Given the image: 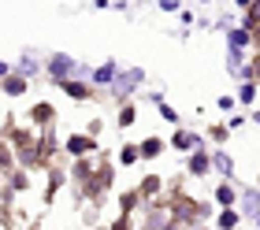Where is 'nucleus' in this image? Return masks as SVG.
<instances>
[{
    "instance_id": "obj_1",
    "label": "nucleus",
    "mask_w": 260,
    "mask_h": 230,
    "mask_svg": "<svg viewBox=\"0 0 260 230\" xmlns=\"http://www.w3.org/2000/svg\"><path fill=\"white\" fill-rule=\"evenodd\" d=\"M256 15H260V0H256Z\"/></svg>"
},
{
    "instance_id": "obj_2",
    "label": "nucleus",
    "mask_w": 260,
    "mask_h": 230,
    "mask_svg": "<svg viewBox=\"0 0 260 230\" xmlns=\"http://www.w3.org/2000/svg\"><path fill=\"white\" fill-rule=\"evenodd\" d=\"M256 67H260V63H256Z\"/></svg>"
}]
</instances>
